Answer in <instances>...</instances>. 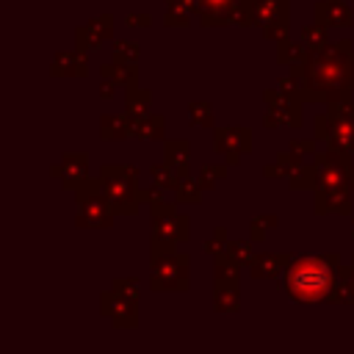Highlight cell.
<instances>
[{"label": "cell", "mask_w": 354, "mask_h": 354, "mask_svg": "<svg viewBox=\"0 0 354 354\" xmlns=\"http://www.w3.org/2000/svg\"><path fill=\"white\" fill-rule=\"evenodd\" d=\"M277 224H279V218H277L274 213L254 216V218L249 221V238H252V241H263V238H266V232H268V230H274Z\"/></svg>", "instance_id": "836d02e7"}, {"label": "cell", "mask_w": 354, "mask_h": 354, "mask_svg": "<svg viewBox=\"0 0 354 354\" xmlns=\"http://www.w3.org/2000/svg\"><path fill=\"white\" fill-rule=\"evenodd\" d=\"M351 194H354V188H315L313 191V213L315 216H326V213L351 216Z\"/></svg>", "instance_id": "7c38bea8"}, {"label": "cell", "mask_w": 354, "mask_h": 354, "mask_svg": "<svg viewBox=\"0 0 354 354\" xmlns=\"http://www.w3.org/2000/svg\"><path fill=\"white\" fill-rule=\"evenodd\" d=\"M243 3L249 6V17L254 28L290 22V0H243Z\"/></svg>", "instance_id": "4fadbf2b"}, {"label": "cell", "mask_w": 354, "mask_h": 354, "mask_svg": "<svg viewBox=\"0 0 354 354\" xmlns=\"http://www.w3.org/2000/svg\"><path fill=\"white\" fill-rule=\"evenodd\" d=\"M141 58V47L130 39H116L113 41V61H122V64H138Z\"/></svg>", "instance_id": "d6a6232c"}, {"label": "cell", "mask_w": 354, "mask_h": 354, "mask_svg": "<svg viewBox=\"0 0 354 354\" xmlns=\"http://www.w3.org/2000/svg\"><path fill=\"white\" fill-rule=\"evenodd\" d=\"M252 238L249 241H243V238H232V241H227V252L241 263V266H249L252 263V257H254V252H252Z\"/></svg>", "instance_id": "e575fe53"}, {"label": "cell", "mask_w": 354, "mask_h": 354, "mask_svg": "<svg viewBox=\"0 0 354 354\" xmlns=\"http://www.w3.org/2000/svg\"><path fill=\"white\" fill-rule=\"evenodd\" d=\"M163 25H166V28H188V25H191V14L166 8V14H163Z\"/></svg>", "instance_id": "ab89813d"}, {"label": "cell", "mask_w": 354, "mask_h": 354, "mask_svg": "<svg viewBox=\"0 0 354 354\" xmlns=\"http://www.w3.org/2000/svg\"><path fill=\"white\" fill-rule=\"evenodd\" d=\"M116 86H119V83H113L111 77H102V80H100V91H97V94H100V100H111V97H113V91H116Z\"/></svg>", "instance_id": "f6af8a7d"}, {"label": "cell", "mask_w": 354, "mask_h": 354, "mask_svg": "<svg viewBox=\"0 0 354 354\" xmlns=\"http://www.w3.org/2000/svg\"><path fill=\"white\" fill-rule=\"evenodd\" d=\"M108 39H113V17L111 14H100V17L88 19L86 25L75 28V47H80L86 53L100 50Z\"/></svg>", "instance_id": "8fae6325"}, {"label": "cell", "mask_w": 354, "mask_h": 354, "mask_svg": "<svg viewBox=\"0 0 354 354\" xmlns=\"http://www.w3.org/2000/svg\"><path fill=\"white\" fill-rule=\"evenodd\" d=\"M241 279V263L230 254V252H221L213 257V288L216 285H238Z\"/></svg>", "instance_id": "44dd1931"}, {"label": "cell", "mask_w": 354, "mask_h": 354, "mask_svg": "<svg viewBox=\"0 0 354 354\" xmlns=\"http://www.w3.org/2000/svg\"><path fill=\"white\" fill-rule=\"evenodd\" d=\"M263 102H266V116H263V127L268 130H277V127H290V130H299L301 122H304V113H301V100L285 94L282 88H266L263 91Z\"/></svg>", "instance_id": "52a82bcc"}, {"label": "cell", "mask_w": 354, "mask_h": 354, "mask_svg": "<svg viewBox=\"0 0 354 354\" xmlns=\"http://www.w3.org/2000/svg\"><path fill=\"white\" fill-rule=\"evenodd\" d=\"M149 288L158 290V293H166V290H177V293H185L188 285H191V257L185 252H166V254H158V257H149Z\"/></svg>", "instance_id": "8992f818"}, {"label": "cell", "mask_w": 354, "mask_h": 354, "mask_svg": "<svg viewBox=\"0 0 354 354\" xmlns=\"http://www.w3.org/2000/svg\"><path fill=\"white\" fill-rule=\"evenodd\" d=\"M313 130H315L313 138L326 144V138H329V116H326V113H318V116L313 119Z\"/></svg>", "instance_id": "60d3db41"}, {"label": "cell", "mask_w": 354, "mask_h": 354, "mask_svg": "<svg viewBox=\"0 0 354 354\" xmlns=\"http://www.w3.org/2000/svg\"><path fill=\"white\" fill-rule=\"evenodd\" d=\"M166 8H174V11H185V14L196 17V0H166Z\"/></svg>", "instance_id": "b9f144b4"}, {"label": "cell", "mask_w": 354, "mask_h": 354, "mask_svg": "<svg viewBox=\"0 0 354 354\" xmlns=\"http://www.w3.org/2000/svg\"><path fill=\"white\" fill-rule=\"evenodd\" d=\"M313 17H315V22H321L326 28H351L354 25V11L343 0H318L313 6Z\"/></svg>", "instance_id": "2e32d148"}, {"label": "cell", "mask_w": 354, "mask_h": 354, "mask_svg": "<svg viewBox=\"0 0 354 354\" xmlns=\"http://www.w3.org/2000/svg\"><path fill=\"white\" fill-rule=\"evenodd\" d=\"M238 0H196V17H205V14H221V11H230Z\"/></svg>", "instance_id": "74e56055"}, {"label": "cell", "mask_w": 354, "mask_h": 354, "mask_svg": "<svg viewBox=\"0 0 354 354\" xmlns=\"http://www.w3.org/2000/svg\"><path fill=\"white\" fill-rule=\"evenodd\" d=\"M343 169H346V174H348V183H351V188H354V158H351V160H348Z\"/></svg>", "instance_id": "c3c4849f"}, {"label": "cell", "mask_w": 354, "mask_h": 354, "mask_svg": "<svg viewBox=\"0 0 354 354\" xmlns=\"http://www.w3.org/2000/svg\"><path fill=\"white\" fill-rule=\"evenodd\" d=\"M340 282V252L324 254H293L282 271L279 290H285L299 304L332 301Z\"/></svg>", "instance_id": "6da1fadb"}, {"label": "cell", "mask_w": 354, "mask_h": 354, "mask_svg": "<svg viewBox=\"0 0 354 354\" xmlns=\"http://www.w3.org/2000/svg\"><path fill=\"white\" fill-rule=\"evenodd\" d=\"M50 174L58 177L64 183V188L75 191L88 177V155L86 152H69V155H64L61 163L50 166Z\"/></svg>", "instance_id": "5bb4252c"}, {"label": "cell", "mask_w": 354, "mask_h": 354, "mask_svg": "<svg viewBox=\"0 0 354 354\" xmlns=\"http://www.w3.org/2000/svg\"><path fill=\"white\" fill-rule=\"evenodd\" d=\"M124 25L127 28H149L152 25V17L149 14H127L124 17Z\"/></svg>", "instance_id": "7bdbcfd3"}, {"label": "cell", "mask_w": 354, "mask_h": 354, "mask_svg": "<svg viewBox=\"0 0 354 354\" xmlns=\"http://www.w3.org/2000/svg\"><path fill=\"white\" fill-rule=\"evenodd\" d=\"M133 122V138L138 141H163V130H166V116L163 113H147Z\"/></svg>", "instance_id": "ffe728a7"}, {"label": "cell", "mask_w": 354, "mask_h": 354, "mask_svg": "<svg viewBox=\"0 0 354 354\" xmlns=\"http://www.w3.org/2000/svg\"><path fill=\"white\" fill-rule=\"evenodd\" d=\"M301 41L313 50V53H318V50H326L329 47V33H326V25H321V22H310V25H304L301 28Z\"/></svg>", "instance_id": "83f0119b"}, {"label": "cell", "mask_w": 354, "mask_h": 354, "mask_svg": "<svg viewBox=\"0 0 354 354\" xmlns=\"http://www.w3.org/2000/svg\"><path fill=\"white\" fill-rule=\"evenodd\" d=\"M100 77H111L113 83L119 86H138V66L136 64H122V61H113L111 64H102L100 66Z\"/></svg>", "instance_id": "7402d4cb"}, {"label": "cell", "mask_w": 354, "mask_h": 354, "mask_svg": "<svg viewBox=\"0 0 354 354\" xmlns=\"http://www.w3.org/2000/svg\"><path fill=\"white\" fill-rule=\"evenodd\" d=\"M254 147L249 127H213V149L224 155L230 166H238L243 155H249Z\"/></svg>", "instance_id": "9c48e42d"}, {"label": "cell", "mask_w": 354, "mask_h": 354, "mask_svg": "<svg viewBox=\"0 0 354 354\" xmlns=\"http://www.w3.org/2000/svg\"><path fill=\"white\" fill-rule=\"evenodd\" d=\"M326 116H329L326 147L354 155V100L326 102Z\"/></svg>", "instance_id": "ba28073f"}, {"label": "cell", "mask_w": 354, "mask_h": 354, "mask_svg": "<svg viewBox=\"0 0 354 354\" xmlns=\"http://www.w3.org/2000/svg\"><path fill=\"white\" fill-rule=\"evenodd\" d=\"M301 163H304V160H299L290 149H288V152H279L274 163L263 166V177H266V180H282V177H285V180H290Z\"/></svg>", "instance_id": "603a6c76"}, {"label": "cell", "mask_w": 354, "mask_h": 354, "mask_svg": "<svg viewBox=\"0 0 354 354\" xmlns=\"http://www.w3.org/2000/svg\"><path fill=\"white\" fill-rule=\"evenodd\" d=\"M50 75L53 77H86L88 75V53L80 47L55 53L53 64H50Z\"/></svg>", "instance_id": "9a60e30c"}, {"label": "cell", "mask_w": 354, "mask_h": 354, "mask_svg": "<svg viewBox=\"0 0 354 354\" xmlns=\"http://www.w3.org/2000/svg\"><path fill=\"white\" fill-rule=\"evenodd\" d=\"M354 53L351 39H340L329 44L326 50L310 53V58L301 64L304 80H307V97L304 102H335V100H351V77H348V61Z\"/></svg>", "instance_id": "7a4b0ae2"}, {"label": "cell", "mask_w": 354, "mask_h": 354, "mask_svg": "<svg viewBox=\"0 0 354 354\" xmlns=\"http://www.w3.org/2000/svg\"><path fill=\"white\" fill-rule=\"evenodd\" d=\"M149 102H152V94L147 88H138V86H127L124 88V113L130 119L147 116L149 113Z\"/></svg>", "instance_id": "d4e9b609"}, {"label": "cell", "mask_w": 354, "mask_h": 354, "mask_svg": "<svg viewBox=\"0 0 354 354\" xmlns=\"http://www.w3.org/2000/svg\"><path fill=\"white\" fill-rule=\"evenodd\" d=\"M260 33H263V39L279 44V41L290 39V22H274V25H266V28H260Z\"/></svg>", "instance_id": "f35d334b"}, {"label": "cell", "mask_w": 354, "mask_h": 354, "mask_svg": "<svg viewBox=\"0 0 354 354\" xmlns=\"http://www.w3.org/2000/svg\"><path fill=\"white\" fill-rule=\"evenodd\" d=\"M227 171H230V163H227V160H224V163H205V166L199 169V183H202V188H205V191H213V188L218 185V180L227 177Z\"/></svg>", "instance_id": "1f68e13d"}, {"label": "cell", "mask_w": 354, "mask_h": 354, "mask_svg": "<svg viewBox=\"0 0 354 354\" xmlns=\"http://www.w3.org/2000/svg\"><path fill=\"white\" fill-rule=\"evenodd\" d=\"M340 274H346L351 279V285H354V257H351V266H340Z\"/></svg>", "instance_id": "7dc6e473"}, {"label": "cell", "mask_w": 354, "mask_h": 354, "mask_svg": "<svg viewBox=\"0 0 354 354\" xmlns=\"http://www.w3.org/2000/svg\"><path fill=\"white\" fill-rule=\"evenodd\" d=\"M75 202H77L75 224L80 230H111L113 227V216L116 213L108 205L102 177H86L75 188Z\"/></svg>", "instance_id": "5b68a950"}, {"label": "cell", "mask_w": 354, "mask_h": 354, "mask_svg": "<svg viewBox=\"0 0 354 354\" xmlns=\"http://www.w3.org/2000/svg\"><path fill=\"white\" fill-rule=\"evenodd\" d=\"M202 183L199 180H194L191 174L188 177H180V183H177V188H174V202H185V205H191V202H202Z\"/></svg>", "instance_id": "f546056e"}, {"label": "cell", "mask_w": 354, "mask_h": 354, "mask_svg": "<svg viewBox=\"0 0 354 354\" xmlns=\"http://www.w3.org/2000/svg\"><path fill=\"white\" fill-rule=\"evenodd\" d=\"M318 174H321V166L315 163V160H307V163H301L299 169H296V174L288 180V185H290V191H315V185H318Z\"/></svg>", "instance_id": "4316f807"}, {"label": "cell", "mask_w": 354, "mask_h": 354, "mask_svg": "<svg viewBox=\"0 0 354 354\" xmlns=\"http://www.w3.org/2000/svg\"><path fill=\"white\" fill-rule=\"evenodd\" d=\"M100 313L111 318L116 329H136L138 326V299L122 296L113 288L100 293Z\"/></svg>", "instance_id": "30bf717a"}, {"label": "cell", "mask_w": 354, "mask_h": 354, "mask_svg": "<svg viewBox=\"0 0 354 354\" xmlns=\"http://www.w3.org/2000/svg\"><path fill=\"white\" fill-rule=\"evenodd\" d=\"M205 252L210 254V257H216V254H221V252H227V241H221V238H207L205 241Z\"/></svg>", "instance_id": "ee69618b"}, {"label": "cell", "mask_w": 354, "mask_h": 354, "mask_svg": "<svg viewBox=\"0 0 354 354\" xmlns=\"http://www.w3.org/2000/svg\"><path fill=\"white\" fill-rule=\"evenodd\" d=\"M163 160H166L180 177H188L191 141H188V138H163Z\"/></svg>", "instance_id": "ac0fdd59"}, {"label": "cell", "mask_w": 354, "mask_h": 354, "mask_svg": "<svg viewBox=\"0 0 354 354\" xmlns=\"http://www.w3.org/2000/svg\"><path fill=\"white\" fill-rule=\"evenodd\" d=\"M133 136V122L127 113H102L100 116V138L102 141H124Z\"/></svg>", "instance_id": "d6986e66"}, {"label": "cell", "mask_w": 354, "mask_h": 354, "mask_svg": "<svg viewBox=\"0 0 354 354\" xmlns=\"http://www.w3.org/2000/svg\"><path fill=\"white\" fill-rule=\"evenodd\" d=\"M290 260H293V254H288V252H263V254L252 257L249 274H252V279H277V277H282V271L288 268Z\"/></svg>", "instance_id": "e0dca14e"}, {"label": "cell", "mask_w": 354, "mask_h": 354, "mask_svg": "<svg viewBox=\"0 0 354 354\" xmlns=\"http://www.w3.org/2000/svg\"><path fill=\"white\" fill-rule=\"evenodd\" d=\"M188 119L194 127L213 130V105L207 100H191L188 102Z\"/></svg>", "instance_id": "f1b7e54d"}, {"label": "cell", "mask_w": 354, "mask_h": 354, "mask_svg": "<svg viewBox=\"0 0 354 354\" xmlns=\"http://www.w3.org/2000/svg\"><path fill=\"white\" fill-rule=\"evenodd\" d=\"M348 77H351V88H354V53H351V61H348Z\"/></svg>", "instance_id": "681fc988"}, {"label": "cell", "mask_w": 354, "mask_h": 354, "mask_svg": "<svg viewBox=\"0 0 354 354\" xmlns=\"http://www.w3.org/2000/svg\"><path fill=\"white\" fill-rule=\"evenodd\" d=\"M152 218V238H149V257L174 252L177 243H185L191 238V218L185 213H177L174 202H152L149 205Z\"/></svg>", "instance_id": "277c9868"}, {"label": "cell", "mask_w": 354, "mask_h": 354, "mask_svg": "<svg viewBox=\"0 0 354 354\" xmlns=\"http://www.w3.org/2000/svg\"><path fill=\"white\" fill-rule=\"evenodd\" d=\"M163 191H166V188H160V185L144 188V196H141V199H144L147 205H152V202H160V199H163Z\"/></svg>", "instance_id": "bcb514c9"}, {"label": "cell", "mask_w": 354, "mask_h": 354, "mask_svg": "<svg viewBox=\"0 0 354 354\" xmlns=\"http://www.w3.org/2000/svg\"><path fill=\"white\" fill-rule=\"evenodd\" d=\"M213 310L216 313H238L241 310L238 285H216L213 288Z\"/></svg>", "instance_id": "484cf974"}, {"label": "cell", "mask_w": 354, "mask_h": 354, "mask_svg": "<svg viewBox=\"0 0 354 354\" xmlns=\"http://www.w3.org/2000/svg\"><path fill=\"white\" fill-rule=\"evenodd\" d=\"M100 177L105 185L108 205L116 216H136L144 202V188L138 185V169L130 163H102Z\"/></svg>", "instance_id": "3957f363"}, {"label": "cell", "mask_w": 354, "mask_h": 354, "mask_svg": "<svg viewBox=\"0 0 354 354\" xmlns=\"http://www.w3.org/2000/svg\"><path fill=\"white\" fill-rule=\"evenodd\" d=\"M288 149L299 158V160H313V155H315V138H293L290 144H288Z\"/></svg>", "instance_id": "d590c367"}, {"label": "cell", "mask_w": 354, "mask_h": 354, "mask_svg": "<svg viewBox=\"0 0 354 354\" xmlns=\"http://www.w3.org/2000/svg\"><path fill=\"white\" fill-rule=\"evenodd\" d=\"M310 47L304 44V41H290V39H285V41H279L277 44V64H282V66H299V64H304L307 58H310Z\"/></svg>", "instance_id": "cb8c5ba5"}, {"label": "cell", "mask_w": 354, "mask_h": 354, "mask_svg": "<svg viewBox=\"0 0 354 354\" xmlns=\"http://www.w3.org/2000/svg\"><path fill=\"white\" fill-rule=\"evenodd\" d=\"M351 235H354V218H351Z\"/></svg>", "instance_id": "f907efd6"}, {"label": "cell", "mask_w": 354, "mask_h": 354, "mask_svg": "<svg viewBox=\"0 0 354 354\" xmlns=\"http://www.w3.org/2000/svg\"><path fill=\"white\" fill-rule=\"evenodd\" d=\"M141 282H138V277H116L113 282H111V288L116 290V293H122V296H130V299H138V293H141V288H138Z\"/></svg>", "instance_id": "8d00e7d4"}, {"label": "cell", "mask_w": 354, "mask_h": 354, "mask_svg": "<svg viewBox=\"0 0 354 354\" xmlns=\"http://www.w3.org/2000/svg\"><path fill=\"white\" fill-rule=\"evenodd\" d=\"M149 174H152V183L160 185V188H166V191H174L177 183H180V174H177L166 160H163V163H152V166H149Z\"/></svg>", "instance_id": "4dcf8cb0"}]
</instances>
